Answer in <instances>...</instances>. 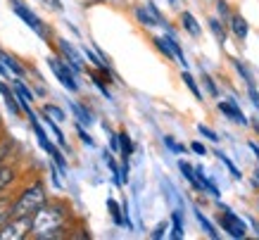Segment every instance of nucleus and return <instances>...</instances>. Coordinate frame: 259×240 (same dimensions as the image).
I'll use <instances>...</instances> for the list:
<instances>
[{"label":"nucleus","mask_w":259,"mask_h":240,"mask_svg":"<svg viewBox=\"0 0 259 240\" xmlns=\"http://www.w3.org/2000/svg\"><path fill=\"white\" fill-rule=\"evenodd\" d=\"M181 78H183V84H186V86H188V88H190V93L195 95L197 100H202V91H200V86H197V81H195V78H193V74H190L188 69H186V71H183V74H181Z\"/></svg>","instance_id":"nucleus-25"},{"label":"nucleus","mask_w":259,"mask_h":240,"mask_svg":"<svg viewBox=\"0 0 259 240\" xmlns=\"http://www.w3.org/2000/svg\"><path fill=\"white\" fill-rule=\"evenodd\" d=\"M217 10H219V19H221V22H228V17H231V10H228L226 0H217Z\"/></svg>","instance_id":"nucleus-31"},{"label":"nucleus","mask_w":259,"mask_h":240,"mask_svg":"<svg viewBox=\"0 0 259 240\" xmlns=\"http://www.w3.org/2000/svg\"><path fill=\"white\" fill-rule=\"evenodd\" d=\"M217 109H219L226 119H231V122H233V124H238V126H247V124H250V119L243 114V109L238 107L233 100H219V102H217Z\"/></svg>","instance_id":"nucleus-9"},{"label":"nucleus","mask_w":259,"mask_h":240,"mask_svg":"<svg viewBox=\"0 0 259 240\" xmlns=\"http://www.w3.org/2000/svg\"><path fill=\"white\" fill-rule=\"evenodd\" d=\"M43 114L50 116V119L57 122V124H62L64 119H67V114H64V109L60 107V105H43Z\"/></svg>","instance_id":"nucleus-21"},{"label":"nucleus","mask_w":259,"mask_h":240,"mask_svg":"<svg viewBox=\"0 0 259 240\" xmlns=\"http://www.w3.org/2000/svg\"><path fill=\"white\" fill-rule=\"evenodd\" d=\"M71 112L76 116V124H81V126H91L95 122L93 114H91V109H88L86 105H81V102H71Z\"/></svg>","instance_id":"nucleus-16"},{"label":"nucleus","mask_w":259,"mask_h":240,"mask_svg":"<svg viewBox=\"0 0 259 240\" xmlns=\"http://www.w3.org/2000/svg\"><path fill=\"white\" fill-rule=\"evenodd\" d=\"M31 233V217H10L0 226V240H24Z\"/></svg>","instance_id":"nucleus-5"},{"label":"nucleus","mask_w":259,"mask_h":240,"mask_svg":"<svg viewBox=\"0 0 259 240\" xmlns=\"http://www.w3.org/2000/svg\"><path fill=\"white\" fill-rule=\"evenodd\" d=\"M228 29H231V33L236 36L238 41H245L247 38V33H250V26H247V22H245L243 15H238V12H231V17H228Z\"/></svg>","instance_id":"nucleus-10"},{"label":"nucleus","mask_w":259,"mask_h":240,"mask_svg":"<svg viewBox=\"0 0 259 240\" xmlns=\"http://www.w3.org/2000/svg\"><path fill=\"white\" fill-rule=\"evenodd\" d=\"M250 226H252V231H254V233L259 235V221H257L254 217H250Z\"/></svg>","instance_id":"nucleus-38"},{"label":"nucleus","mask_w":259,"mask_h":240,"mask_svg":"<svg viewBox=\"0 0 259 240\" xmlns=\"http://www.w3.org/2000/svg\"><path fill=\"white\" fill-rule=\"evenodd\" d=\"M48 67H50V71L55 74V78L64 86V88H67V91H69V93H76V91H79L76 71L71 69L62 57H55V55H53V57H48Z\"/></svg>","instance_id":"nucleus-4"},{"label":"nucleus","mask_w":259,"mask_h":240,"mask_svg":"<svg viewBox=\"0 0 259 240\" xmlns=\"http://www.w3.org/2000/svg\"><path fill=\"white\" fill-rule=\"evenodd\" d=\"M48 200L43 181H31L29 186L22 188V193L12 197V217H31L33 212Z\"/></svg>","instance_id":"nucleus-2"},{"label":"nucleus","mask_w":259,"mask_h":240,"mask_svg":"<svg viewBox=\"0 0 259 240\" xmlns=\"http://www.w3.org/2000/svg\"><path fill=\"white\" fill-rule=\"evenodd\" d=\"M0 78H12V74H10L8 67H5L3 62H0Z\"/></svg>","instance_id":"nucleus-37"},{"label":"nucleus","mask_w":259,"mask_h":240,"mask_svg":"<svg viewBox=\"0 0 259 240\" xmlns=\"http://www.w3.org/2000/svg\"><path fill=\"white\" fill-rule=\"evenodd\" d=\"M257 207H259V197H257Z\"/></svg>","instance_id":"nucleus-42"},{"label":"nucleus","mask_w":259,"mask_h":240,"mask_svg":"<svg viewBox=\"0 0 259 240\" xmlns=\"http://www.w3.org/2000/svg\"><path fill=\"white\" fill-rule=\"evenodd\" d=\"M214 155H217V157H219V159H221V162L226 164V169L231 171V176H233V178H238V181L243 178V174H240V169H238L236 164H233V159H231V157H228V155H224V152H219V150H217Z\"/></svg>","instance_id":"nucleus-26"},{"label":"nucleus","mask_w":259,"mask_h":240,"mask_svg":"<svg viewBox=\"0 0 259 240\" xmlns=\"http://www.w3.org/2000/svg\"><path fill=\"white\" fill-rule=\"evenodd\" d=\"M174 240H181L183 238V214L181 209H174L171 212V233H169Z\"/></svg>","instance_id":"nucleus-18"},{"label":"nucleus","mask_w":259,"mask_h":240,"mask_svg":"<svg viewBox=\"0 0 259 240\" xmlns=\"http://www.w3.org/2000/svg\"><path fill=\"white\" fill-rule=\"evenodd\" d=\"M219 226H221V231H226L231 238H238V240L247 238V224L238 217L236 212H231L228 207H221Z\"/></svg>","instance_id":"nucleus-6"},{"label":"nucleus","mask_w":259,"mask_h":240,"mask_svg":"<svg viewBox=\"0 0 259 240\" xmlns=\"http://www.w3.org/2000/svg\"><path fill=\"white\" fill-rule=\"evenodd\" d=\"M10 8H12V12H15V15L19 17V19H22V22L26 24L36 36H40V38L48 43V38H50V26H48V24L43 22V19H40V17L36 15L29 5H26L24 0H10Z\"/></svg>","instance_id":"nucleus-3"},{"label":"nucleus","mask_w":259,"mask_h":240,"mask_svg":"<svg viewBox=\"0 0 259 240\" xmlns=\"http://www.w3.org/2000/svg\"><path fill=\"white\" fill-rule=\"evenodd\" d=\"M55 46H57V50H60V57L69 64L71 69L76 71V74H79V71H83V55L79 53V48H74L67 38H57Z\"/></svg>","instance_id":"nucleus-8"},{"label":"nucleus","mask_w":259,"mask_h":240,"mask_svg":"<svg viewBox=\"0 0 259 240\" xmlns=\"http://www.w3.org/2000/svg\"><path fill=\"white\" fill-rule=\"evenodd\" d=\"M76 133H79V138H81V143H86L88 147H93L95 145V140L91 138V133L86 131V126H81V124H76Z\"/></svg>","instance_id":"nucleus-30"},{"label":"nucleus","mask_w":259,"mask_h":240,"mask_svg":"<svg viewBox=\"0 0 259 240\" xmlns=\"http://www.w3.org/2000/svg\"><path fill=\"white\" fill-rule=\"evenodd\" d=\"M179 169H181V174H183V178L193 186V190L200 193V183H197V176H195V167H193L190 162H186V159H179Z\"/></svg>","instance_id":"nucleus-17"},{"label":"nucleus","mask_w":259,"mask_h":240,"mask_svg":"<svg viewBox=\"0 0 259 240\" xmlns=\"http://www.w3.org/2000/svg\"><path fill=\"white\" fill-rule=\"evenodd\" d=\"M181 26H183V29H186V31H188L193 38H197V36L202 33V26H200V22H197L195 15H193V12H188V10H186V12H181Z\"/></svg>","instance_id":"nucleus-14"},{"label":"nucleus","mask_w":259,"mask_h":240,"mask_svg":"<svg viewBox=\"0 0 259 240\" xmlns=\"http://www.w3.org/2000/svg\"><path fill=\"white\" fill-rule=\"evenodd\" d=\"M12 217V197L10 195H0V226Z\"/></svg>","instance_id":"nucleus-22"},{"label":"nucleus","mask_w":259,"mask_h":240,"mask_svg":"<svg viewBox=\"0 0 259 240\" xmlns=\"http://www.w3.org/2000/svg\"><path fill=\"white\" fill-rule=\"evenodd\" d=\"M107 209H110L112 221H114L117 226H124V212H121V207L117 205V200H114V197H110V200H107Z\"/></svg>","instance_id":"nucleus-24"},{"label":"nucleus","mask_w":259,"mask_h":240,"mask_svg":"<svg viewBox=\"0 0 259 240\" xmlns=\"http://www.w3.org/2000/svg\"><path fill=\"white\" fill-rule=\"evenodd\" d=\"M247 93H250V100L254 107H259V91L254 88V84H247Z\"/></svg>","instance_id":"nucleus-33"},{"label":"nucleus","mask_w":259,"mask_h":240,"mask_svg":"<svg viewBox=\"0 0 259 240\" xmlns=\"http://www.w3.org/2000/svg\"><path fill=\"white\" fill-rule=\"evenodd\" d=\"M117 138H119V155H121V162H128L131 155H134V140H131V136L126 131H119Z\"/></svg>","instance_id":"nucleus-15"},{"label":"nucleus","mask_w":259,"mask_h":240,"mask_svg":"<svg viewBox=\"0 0 259 240\" xmlns=\"http://www.w3.org/2000/svg\"><path fill=\"white\" fill-rule=\"evenodd\" d=\"M0 62L8 67V71L12 74V76H17V78H24L26 76V67H24L19 60H17L15 55H10V53H5L3 48H0Z\"/></svg>","instance_id":"nucleus-13"},{"label":"nucleus","mask_w":259,"mask_h":240,"mask_svg":"<svg viewBox=\"0 0 259 240\" xmlns=\"http://www.w3.org/2000/svg\"><path fill=\"white\" fill-rule=\"evenodd\" d=\"M91 78H93V84L98 86V91H100L105 98H112V93H110V88H107V84L102 81V76L98 74V71H91Z\"/></svg>","instance_id":"nucleus-28"},{"label":"nucleus","mask_w":259,"mask_h":240,"mask_svg":"<svg viewBox=\"0 0 259 240\" xmlns=\"http://www.w3.org/2000/svg\"><path fill=\"white\" fill-rule=\"evenodd\" d=\"M8 152H10L8 143H5V138L0 136V162H5V157H8Z\"/></svg>","instance_id":"nucleus-36"},{"label":"nucleus","mask_w":259,"mask_h":240,"mask_svg":"<svg viewBox=\"0 0 259 240\" xmlns=\"http://www.w3.org/2000/svg\"><path fill=\"white\" fill-rule=\"evenodd\" d=\"M190 150H193L195 155H207V147H204L200 140H193V143H190Z\"/></svg>","instance_id":"nucleus-35"},{"label":"nucleus","mask_w":259,"mask_h":240,"mask_svg":"<svg viewBox=\"0 0 259 240\" xmlns=\"http://www.w3.org/2000/svg\"><path fill=\"white\" fill-rule=\"evenodd\" d=\"M226 22H221L219 17H212L209 19V29H212V33L219 38V43H226V26H224Z\"/></svg>","instance_id":"nucleus-23"},{"label":"nucleus","mask_w":259,"mask_h":240,"mask_svg":"<svg viewBox=\"0 0 259 240\" xmlns=\"http://www.w3.org/2000/svg\"><path fill=\"white\" fill-rule=\"evenodd\" d=\"M0 95H3V100H5V107L10 109V114L19 116L22 114V107H19V100H17L15 91H12V86H8L3 78H0Z\"/></svg>","instance_id":"nucleus-12"},{"label":"nucleus","mask_w":259,"mask_h":240,"mask_svg":"<svg viewBox=\"0 0 259 240\" xmlns=\"http://www.w3.org/2000/svg\"><path fill=\"white\" fill-rule=\"evenodd\" d=\"M195 219H197V224L202 226V231L207 233L209 238H214V240L219 238V231L214 228V224H212V221H209V219H207V217H204V214H202V212H200V209H195Z\"/></svg>","instance_id":"nucleus-19"},{"label":"nucleus","mask_w":259,"mask_h":240,"mask_svg":"<svg viewBox=\"0 0 259 240\" xmlns=\"http://www.w3.org/2000/svg\"><path fill=\"white\" fill-rule=\"evenodd\" d=\"M202 81H204V86H207V91H209V95H212V98H219V88L214 86V78H212V76H207V74H204V76H202Z\"/></svg>","instance_id":"nucleus-32"},{"label":"nucleus","mask_w":259,"mask_h":240,"mask_svg":"<svg viewBox=\"0 0 259 240\" xmlns=\"http://www.w3.org/2000/svg\"><path fill=\"white\" fill-rule=\"evenodd\" d=\"M250 150H252V152H254V157H257V164H259V145H257V143H254V140H252V143H250Z\"/></svg>","instance_id":"nucleus-39"},{"label":"nucleus","mask_w":259,"mask_h":240,"mask_svg":"<svg viewBox=\"0 0 259 240\" xmlns=\"http://www.w3.org/2000/svg\"><path fill=\"white\" fill-rule=\"evenodd\" d=\"M164 145L169 147L171 152H176V155H186V145L179 143V140H174L171 136H164Z\"/></svg>","instance_id":"nucleus-27"},{"label":"nucleus","mask_w":259,"mask_h":240,"mask_svg":"<svg viewBox=\"0 0 259 240\" xmlns=\"http://www.w3.org/2000/svg\"><path fill=\"white\" fill-rule=\"evenodd\" d=\"M91 3H100V0H91Z\"/></svg>","instance_id":"nucleus-41"},{"label":"nucleus","mask_w":259,"mask_h":240,"mask_svg":"<svg viewBox=\"0 0 259 240\" xmlns=\"http://www.w3.org/2000/svg\"><path fill=\"white\" fill-rule=\"evenodd\" d=\"M43 122H46V126L50 129V131H53V136H55V143H57V145H60V147H67V138H64V133L60 131L57 122H53V119H50V116H46V114H43Z\"/></svg>","instance_id":"nucleus-20"},{"label":"nucleus","mask_w":259,"mask_h":240,"mask_svg":"<svg viewBox=\"0 0 259 240\" xmlns=\"http://www.w3.org/2000/svg\"><path fill=\"white\" fill-rule=\"evenodd\" d=\"M17 178H19V174H17L15 167H10V164L0 162V195H5L10 190V188L17 183Z\"/></svg>","instance_id":"nucleus-11"},{"label":"nucleus","mask_w":259,"mask_h":240,"mask_svg":"<svg viewBox=\"0 0 259 240\" xmlns=\"http://www.w3.org/2000/svg\"><path fill=\"white\" fill-rule=\"evenodd\" d=\"M136 19H138L143 26H164L169 33H174V29L166 24V19L162 17V12L157 10L155 3H145L143 8H136Z\"/></svg>","instance_id":"nucleus-7"},{"label":"nucleus","mask_w":259,"mask_h":240,"mask_svg":"<svg viewBox=\"0 0 259 240\" xmlns=\"http://www.w3.org/2000/svg\"><path fill=\"white\" fill-rule=\"evenodd\" d=\"M169 3H171V5H176V0H169Z\"/></svg>","instance_id":"nucleus-40"},{"label":"nucleus","mask_w":259,"mask_h":240,"mask_svg":"<svg viewBox=\"0 0 259 240\" xmlns=\"http://www.w3.org/2000/svg\"><path fill=\"white\" fill-rule=\"evenodd\" d=\"M197 131H200V136H204L207 140H212V143H219L221 136H217V131H212L209 126H204V124H197Z\"/></svg>","instance_id":"nucleus-29"},{"label":"nucleus","mask_w":259,"mask_h":240,"mask_svg":"<svg viewBox=\"0 0 259 240\" xmlns=\"http://www.w3.org/2000/svg\"><path fill=\"white\" fill-rule=\"evenodd\" d=\"M69 207L64 202L46 200L36 212L31 214V233L33 240H53L67 235V221H69Z\"/></svg>","instance_id":"nucleus-1"},{"label":"nucleus","mask_w":259,"mask_h":240,"mask_svg":"<svg viewBox=\"0 0 259 240\" xmlns=\"http://www.w3.org/2000/svg\"><path fill=\"white\" fill-rule=\"evenodd\" d=\"M166 235V224H157V228L150 233V238H155V240H159V238H164Z\"/></svg>","instance_id":"nucleus-34"}]
</instances>
